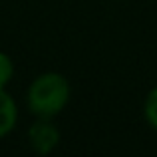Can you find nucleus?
Returning <instances> with one entry per match:
<instances>
[{
    "instance_id": "1",
    "label": "nucleus",
    "mask_w": 157,
    "mask_h": 157,
    "mask_svg": "<svg viewBox=\"0 0 157 157\" xmlns=\"http://www.w3.org/2000/svg\"><path fill=\"white\" fill-rule=\"evenodd\" d=\"M70 100V86L60 74H42L28 90V107L32 113L48 119L64 109Z\"/></svg>"
},
{
    "instance_id": "2",
    "label": "nucleus",
    "mask_w": 157,
    "mask_h": 157,
    "mask_svg": "<svg viewBox=\"0 0 157 157\" xmlns=\"http://www.w3.org/2000/svg\"><path fill=\"white\" fill-rule=\"evenodd\" d=\"M28 137H30L32 149L38 151V153H50L60 141V133L50 121L34 123L30 127V131H28Z\"/></svg>"
},
{
    "instance_id": "5",
    "label": "nucleus",
    "mask_w": 157,
    "mask_h": 157,
    "mask_svg": "<svg viewBox=\"0 0 157 157\" xmlns=\"http://www.w3.org/2000/svg\"><path fill=\"white\" fill-rule=\"evenodd\" d=\"M12 74H14V66H12V60L6 56V54L0 52V88H4V86L10 82Z\"/></svg>"
},
{
    "instance_id": "3",
    "label": "nucleus",
    "mask_w": 157,
    "mask_h": 157,
    "mask_svg": "<svg viewBox=\"0 0 157 157\" xmlns=\"http://www.w3.org/2000/svg\"><path fill=\"white\" fill-rule=\"evenodd\" d=\"M16 121H18V109L14 100L4 92V88H0V137L10 133Z\"/></svg>"
},
{
    "instance_id": "4",
    "label": "nucleus",
    "mask_w": 157,
    "mask_h": 157,
    "mask_svg": "<svg viewBox=\"0 0 157 157\" xmlns=\"http://www.w3.org/2000/svg\"><path fill=\"white\" fill-rule=\"evenodd\" d=\"M145 117L149 121V125L157 129V88L151 90L145 100Z\"/></svg>"
}]
</instances>
